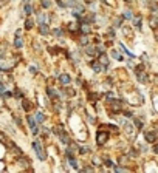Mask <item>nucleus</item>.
<instances>
[{
	"label": "nucleus",
	"instance_id": "f257e3e1",
	"mask_svg": "<svg viewBox=\"0 0 158 173\" xmlns=\"http://www.w3.org/2000/svg\"><path fill=\"white\" fill-rule=\"evenodd\" d=\"M146 68L147 67L144 65L143 62H141L140 65H135L133 67V74L136 76V80H138L140 84H149V82H150V74L146 71Z\"/></svg>",
	"mask_w": 158,
	"mask_h": 173
},
{
	"label": "nucleus",
	"instance_id": "f03ea898",
	"mask_svg": "<svg viewBox=\"0 0 158 173\" xmlns=\"http://www.w3.org/2000/svg\"><path fill=\"white\" fill-rule=\"evenodd\" d=\"M110 139V131L108 130H104L102 127H99L96 130V136H95V141H96V145L98 147H104V145L108 142Z\"/></svg>",
	"mask_w": 158,
	"mask_h": 173
},
{
	"label": "nucleus",
	"instance_id": "7ed1b4c3",
	"mask_svg": "<svg viewBox=\"0 0 158 173\" xmlns=\"http://www.w3.org/2000/svg\"><path fill=\"white\" fill-rule=\"evenodd\" d=\"M31 147H33V150H34V153H36V156L39 158V161H47V158H48V155H47V151H45V147L42 145V142H40V139H34L33 142H31Z\"/></svg>",
	"mask_w": 158,
	"mask_h": 173
},
{
	"label": "nucleus",
	"instance_id": "20e7f679",
	"mask_svg": "<svg viewBox=\"0 0 158 173\" xmlns=\"http://www.w3.org/2000/svg\"><path fill=\"white\" fill-rule=\"evenodd\" d=\"M157 139H158V131L154 128V130H146L144 131V142L146 144H155L157 142Z\"/></svg>",
	"mask_w": 158,
	"mask_h": 173
},
{
	"label": "nucleus",
	"instance_id": "39448f33",
	"mask_svg": "<svg viewBox=\"0 0 158 173\" xmlns=\"http://www.w3.org/2000/svg\"><path fill=\"white\" fill-rule=\"evenodd\" d=\"M82 51H84V54L85 56H88V57H98V50H96V45L95 43H88V45H85V46H82Z\"/></svg>",
	"mask_w": 158,
	"mask_h": 173
},
{
	"label": "nucleus",
	"instance_id": "423d86ee",
	"mask_svg": "<svg viewBox=\"0 0 158 173\" xmlns=\"http://www.w3.org/2000/svg\"><path fill=\"white\" fill-rule=\"evenodd\" d=\"M132 26H133V30L136 31H143V14H140V12H135V16L132 19Z\"/></svg>",
	"mask_w": 158,
	"mask_h": 173
},
{
	"label": "nucleus",
	"instance_id": "0eeeda50",
	"mask_svg": "<svg viewBox=\"0 0 158 173\" xmlns=\"http://www.w3.org/2000/svg\"><path fill=\"white\" fill-rule=\"evenodd\" d=\"M16 164H17V165H20V169H23V170H28V169H31V161H30V159L26 158L25 155L19 156V158H16Z\"/></svg>",
	"mask_w": 158,
	"mask_h": 173
},
{
	"label": "nucleus",
	"instance_id": "6e6552de",
	"mask_svg": "<svg viewBox=\"0 0 158 173\" xmlns=\"http://www.w3.org/2000/svg\"><path fill=\"white\" fill-rule=\"evenodd\" d=\"M98 59L99 62H101V65L104 67V71H108V68H110V57H108V54L107 53H101V54H98Z\"/></svg>",
	"mask_w": 158,
	"mask_h": 173
},
{
	"label": "nucleus",
	"instance_id": "1a4fd4ad",
	"mask_svg": "<svg viewBox=\"0 0 158 173\" xmlns=\"http://www.w3.org/2000/svg\"><path fill=\"white\" fill-rule=\"evenodd\" d=\"M37 31H39L40 36H44V37L50 36V34H51L50 23H37Z\"/></svg>",
	"mask_w": 158,
	"mask_h": 173
},
{
	"label": "nucleus",
	"instance_id": "9d476101",
	"mask_svg": "<svg viewBox=\"0 0 158 173\" xmlns=\"http://www.w3.org/2000/svg\"><path fill=\"white\" fill-rule=\"evenodd\" d=\"M88 67L92 68V71H93V73H101V71H104V67L101 65V62H99L98 59L92 60L90 64H88Z\"/></svg>",
	"mask_w": 158,
	"mask_h": 173
},
{
	"label": "nucleus",
	"instance_id": "9b49d317",
	"mask_svg": "<svg viewBox=\"0 0 158 173\" xmlns=\"http://www.w3.org/2000/svg\"><path fill=\"white\" fill-rule=\"evenodd\" d=\"M79 34H85V36H90V34H92V26H90V23L81 22V25H79Z\"/></svg>",
	"mask_w": 158,
	"mask_h": 173
},
{
	"label": "nucleus",
	"instance_id": "f8f14e48",
	"mask_svg": "<svg viewBox=\"0 0 158 173\" xmlns=\"http://www.w3.org/2000/svg\"><path fill=\"white\" fill-rule=\"evenodd\" d=\"M56 79H58L62 85H68V84H71V76L68 74V73H62V74L56 76Z\"/></svg>",
	"mask_w": 158,
	"mask_h": 173
},
{
	"label": "nucleus",
	"instance_id": "ddd939ff",
	"mask_svg": "<svg viewBox=\"0 0 158 173\" xmlns=\"http://www.w3.org/2000/svg\"><path fill=\"white\" fill-rule=\"evenodd\" d=\"M20 107L23 108V111L25 113H30L31 111V108H33V104L30 99H26V98H22L20 99Z\"/></svg>",
	"mask_w": 158,
	"mask_h": 173
},
{
	"label": "nucleus",
	"instance_id": "4468645a",
	"mask_svg": "<svg viewBox=\"0 0 158 173\" xmlns=\"http://www.w3.org/2000/svg\"><path fill=\"white\" fill-rule=\"evenodd\" d=\"M22 9H23V14H25V17H31L33 14H34V6L31 5V3H23L22 5Z\"/></svg>",
	"mask_w": 158,
	"mask_h": 173
},
{
	"label": "nucleus",
	"instance_id": "2eb2a0df",
	"mask_svg": "<svg viewBox=\"0 0 158 173\" xmlns=\"http://www.w3.org/2000/svg\"><path fill=\"white\" fill-rule=\"evenodd\" d=\"M51 34L54 36V39H65V31L64 28H60V26H56V28H53L51 30Z\"/></svg>",
	"mask_w": 158,
	"mask_h": 173
},
{
	"label": "nucleus",
	"instance_id": "dca6fc26",
	"mask_svg": "<svg viewBox=\"0 0 158 173\" xmlns=\"http://www.w3.org/2000/svg\"><path fill=\"white\" fill-rule=\"evenodd\" d=\"M121 16H122V19H124V20H129V22H132V19H133V16H135V12H133V9L129 6V8H126L124 11L121 12Z\"/></svg>",
	"mask_w": 158,
	"mask_h": 173
},
{
	"label": "nucleus",
	"instance_id": "f3484780",
	"mask_svg": "<svg viewBox=\"0 0 158 173\" xmlns=\"http://www.w3.org/2000/svg\"><path fill=\"white\" fill-rule=\"evenodd\" d=\"M16 50H22L23 45H25V40H23V36H14V42H12Z\"/></svg>",
	"mask_w": 158,
	"mask_h": 173
},
{
	"label": "nucleus",
	"instance_id": "a211bd4d",
	"mask_svg": "<svg viewBox=\"0 0 158 173\" xmlns=\"http://www.w3.org/2000/svg\"><path fill=\"white\" fill-rule=\"evenodd\" d=\"M11 117H12V121H14V124L17 125V128L23 130V121H22V117H20L16 111H12V113H11Z\"/></svg>",
	"mask_w": 158,
	"mask_h": 173
},
{
	"label": "nucleus",
	"instance_id": "6ab92c4d",
	"mask_svg": "<svg viewBox=\"0 0 158 173\" xmlns=\"http://www.w3.org/2000/svg\"><path fill=\"white\" fill-rule=\"evenodd\" d=\"M108 53H110V56H112L113 59H116L118 62H124V54L119 53L118 50H115V48H110V51H108Z\"/></svg>",
	"mask_w": 158,
	"mask_h": 173
},
{
	"label": "nucleus",
	"instance_id": "aec40b11",
	"mask_svg": "<svg viewBox=\"0 0 158 173\" xmlns=\"http://www.w3.org/2000/svg\"><path fill=\"white\" fill-rule=\"evenodd\" d=\"M87 101L90 104H96L99 101V94L96 91H90V90H88V91H87Z\"/></svg>",
	"mask_w": 158,
	"mask_h": 173
},
{
	"label": "nucleus",
	"instance_id": "412c9836",
	"mask_svg": "<svg viewBox=\"0 0 158 173\" xmlns=\"http://www.w3.org/2000/svg\"><path fill=\"white\" fill-rule=\"evenodd\" d=\"M130 121L133 122V125L136 127V130H138V131H141V130L144 128V121L141 119V117H138V116H133Z\"/></svg>",
	"mask_w": 158,
	"mask_h": 173
},
{
	"label": "nucleus",
	"instance_id": "4be33fe9",
	"mask_svg": "<svg viewBox=\"0 0 158 173\" xmlns=\"http://www.w3.org/2000/svg\"><path fill=\"white\" fill-rule=\"evenodd\" d=\"M130 159H132V158H130L127 153H122V155H119V156H118V162H116V164L129 165V164H130Z\"/></svg>",
	"mask_w": 158,
	"mask_h": 173
},
{
	"label": "nucleus",
	"instance_id": "5701e85b",
	"mask_svg": "<svg viewBox=\"0 0 158 173\" xmlns=\"http://www.w3.org/2000/svg\"><path fill=\"white\" fill-rule=\"evenodd\" d=\"M106 34H107V39L115 40V39H116V31H115V26H113V25H108L107 28H106Z\"/></svg>",
	"mask_w": 158,
	"mask_h": 173
},
{
	"label": "nucleus",
	"instance_id": "b1692460",
	"mask_svg": "<svg viewBox=\"0 0 158 173\" xmlns=\"http://www.w3.org/2000/svg\"><path fill=\"white\" fill-rule=\"evenodd\" d=\"M34 19L33 17H26L25 19V22H23V30H26V31H31L33 28H34Z\"/></svg>",
	"mask_w": 158,
	"mask_h": 173
},
{
	"label": "nucleus",
	"instance_id": "393cba45",
	"mask_svg": "<svg viewBox=\"0 0 158 173\" xmlns=\"http://www.w3.org/2000/svg\"><path fill=\"white\" fill-rule=\"evenodd\" d=\"M25 119H26V124H28V128L31 130L33 127H36V125H39V124H37V121H36V117H34L33 114H26V117H25Z\"/></svg>",
	"mask_w": 158,
	"mask_h": 173
},
{
	"label": "nucleus",
	"instance_id": "a878e982",
	"mask_svg": "<svg viewBox=\"0 0 158 173\" xmlns=\"http://www.w3.org/2000/svg\"><path fill=\"white\" fill-rule=\"evenodd\" d=\"M58 138H59V141L62 142L64 145H68V144L71 142V138L68 136V133H67V131H62V133H60V135H59Z\"/></svg>",
	"mask_w": 158,
	"mask_h": 173
},
{
	"label": "nucleus",
	"instance_id": "bb28decb",
	"mask_svg": "<svg viewBox=\"0 0 158 173\" xmlns=\"http://www.w3.org/2000/svg\"><path fill=\"white\" fill-rule=\"evenodd\" d=\"M147 23H149V26H150V30H157L158 28V17H155V16H149V19H147Z\"/></svg>",
	"mask_w": 158,
	"mask_h": 173
},
{
	"label": "nucleus",
	"instance_id": "cd10ccee",
	"mask_svg": "<svg viewBox=\"0 0 158 173\" xmlns=\"http://www.w3.org/2000/svg\"><path fill=\"white\" fill-rule=\"evenodd\" d=\"M118 46H119V50L122 51V54H126V56H127L129 59H135V54H133L132 51H129L127 48L124 46V43H121V42H119V43H118Z\"/></svg>",
	"mask_w": 158,
	"mask_h": 173
},
{
	"label": "nucleus",
	"instance_id": "c85d7f7f",
	"mask_svg": "<svg viewBox=\"0 0 158 173\" xmlns=\"http://www.w3.org/2000/svg\"><path fill=\"white\" fill-rule=\"evenodd\" d=\"M112 25L115 26V28H121V26L124 25V19H122V16H121V14H119V16H115Z\"/></svg>",
	"mask_w": 158,
	"mask_h": 173
},
{
	"label": "nucleus",
	"instance_id": "c756f323",
	"mask_svg": "<svg viewBox=\"0 0 158 173\" xmlns=\"http://www.w3.org/2000/svg\"><path fill=\"white\" fill-rule=\"evenodd\" d=\"M34 117H36L37 124H45V121H47V116L42 111H36V113H34Z\"/></svg>",
	"mask_w": 158,
	"mask_h": 173
},
{
	"label": "nucleus",
	"instance_id": "7c9ffc66",
	"mask_svg": "<svg viewBox=\"0 0 158 173\" xmlns=\"http://www.w3.org/2000/svg\"><path fill=\"white\" fill-rule=\"evenodd\" d=\"M54 3V0H40V8L42 9H50Z\"/></svg>",
	"mask_w": 158,
	"mask_h": 173
},
{
	"label": "nucleus",
	"instance_id": "2f4dec72",
	"mask_svg": "<svg viewBox=\"0 0 158 173\" xmlns=\"http://www.w3.org/2000/svg\"><path fill=\"white\" fill-rule=\"evenodd\" d=\"M90 43V36H85V34H82V36L79 37V46L82 48V46H85V45H88Z\"/></svg>",
	"mask_w": 158,
	"mask_h": 173
},
{
	"label": "nucleus",
	"instance_id": "473e14b6",
	"mask_svg": "<svg viewBox=\"0 0 158 173\" xmlns=\"http://www.w3.org/2000/svg\"><path fill=\"white\" fill-rule=\"evenodd\" d=\"M129 151H127V155L130 156V158H138L140 156V151H138V148H135V147H130V148H127Z\"/></svg>",
	"mask_w": 158,
	"mask_h": 173
},
{
	"label": "nucleus",
	"instance_id": "72a5a7b5",
	"mask_svg": "<svg viewBox=\"0 0 158 173\" xmlns=\"http://www.w3.org/2000/svg\"><path fill=\"white\" fill-rule=\"evenodd\" d=\"M79 155H87V153H90V147L88 145H84V144H79V151H78Z\"/></svg>",
	"mask_w": 158,
	"mask_h": 173
},
{
	"label": "nucleus",
	"instance_id": "f704fd0d",
	"mask_svg": "<svg viewBox=\"0 0 158 173\" xmlns=\"http://www.w3.org/2000/svg\"><path fill=\"white\" fill-rule=\"evenodd\" d=\"M92 164L95 165V167H101V165L104 164V161H102V158H101V156H93Z\"/></svg>",
	"mask_w": 158,
	"mask_h": 173
},
{
	"label": "nucleus",
	"instance_id": "c9c22d12",
	"mask_svg": "<svg viewBox=\"0 0 158 173\" xmlns=\"http://www.w3.org/2000/svg\"><path fill=\"white\" fill-rule=\"evenodd\" d=\"M14 98L17 101H20L22 98H25V93L22 91V88H14Z\"/></svg>",
	"mask_w": 158,
	"mask_h": 173
},
{
	"label": "nucleus",
	"instance_id": "e433bc0d",
	"mask_svg": "<svg viewBox=\"0 0 158 173\" xmlns=\"http://www.w3.org/2000/svg\"><path fill=\"white\" fill-rule=\"evenodd\" d=\"M64 91H65V94L68 96V98H74V96H76V90H74V88L65 87V88H64Z\"/></svg>",
	"mask_w": 158,
	"mask_h": 173
},
{
	"label": "nucleus",
	"instance_id": "4c0bfd02",
	"mask_svg": "<svg viewBox=\"0 0 158 173\" xmlns=\"http://www.w3.org/2000/svg\"><path fill=\"white\" fill-rule=\"evenodd\" d=\"M141 62H143V64L146 65L147 68L150 67V59H149V56H147L146 53H143V54H141Z\"/></svg>",
	"mask_w": 158,
	"mask_h": 173
},
{
	"label": "nucleus",
	"instance_id": "58836bf2",
	"mask_svg": "<svg viewBox=\"0 0 158 173\" xmlns=\"http://www.w3.org/2000/svg\"><path fill=\"white\" fill-rule=\"evenodd\" d=\"M121 114L124 116V117H127V119H132V117L135 116V114H133V111H130V110H126V108L121 111Z\"/></svg>",
	"mask_w": 158,
	"mask_h": 173
},
{
	"label": "nucleus",
	"instance_id": "ea45409f",
	"mask_svg": "<svg viewBox=\"0 0 158 173\" xmlns=\"http://www.w3.org/2000/svg\"><path fill=\"white\" fill-rule=\"evenodd\" d=\"M6 90H8V85H6L3 80H0V98L3 96V93L6 91Z\"/></svg>",
	"mask_w": 158,
	"mask_h": 173
},
{
	"label": "nucleus",
	"instance_id": "a19ab883",
	"mask_svg": "<svg viewBox=\"0 0 158 173\" xmlns=\"http://www.w3.org/2000/svg\"><path fill=\"white\" fill-rule=\"evenodd\" d=\"M0 142H2V144H6V142H8V136H6L3 131H0Z\"/></svg>",
	"mask_w": 158,
	"mask_h": 173
},
{
	"label": "nucleus",
	"instance_id": "79ce46f5",
	"mask_svg": "<svg viewBox=\"0 0 158 173\" xmlns=\"http://www.w3.org/2000/svg\"><path fill=\"white\" fill-rule=\"evenodd\" d=\"M39 131H40V127H39V125H36V127H33V128H31V135H33V136H37V135H39Z\"/></svg>",
	"mask_w": 158,
	"mask_h": 173
},
{
	"label": "nucleus",
	"instance_id": "37998d69",
	"mask_svg": "<svg viewBox=\"0 0 158 173\" xmlns=\"http://www.w3.org/2000/svg\"><path fill=\"white\" fill-rule=\"evenodd\" d=\"M152 5H158V0H146V6L150 8Z\"/></svg>",
	"mask_w": 158,
	"mask_h": 173
},
{
	"label": "nucleus",
	"instance_id": "c03bdc74",
	"mask_svg": "<svg viewBox=\"0 0 158 173\" xmlns=\"http://www.w3.org/2000/svg\"><path fill=\"white\" fill-rule=\"evenodd\" d=\"M6 57V50L5 48H0V60H3Z\"/></svg>",
	"mask_w": 158,
	"mask_h": 173
},
{
	"label": "nucleus",
	"instance_id": "a18cd8bd",
	"mask_svg": "<svg viewBox=\"0 0 158 173\" xmlns=\"http://www.w3.org/2000/svg\"><path fill=\"white\" fill-rule=\"evenodd\" d=\"M152 153L154 155H158V142L152 144Z\"/></svg>",
	"mask_w": 158,
	"mask_h": 173
},
{
	"label": "nucleus",
	"instance_id": "49530a36",
	"mask_svg": "<svg viewBox=\"0 0 158 173\" xmlns=\"http://www.w3.org/2000/svg\"><path fill=\"white\" fill-rule=\"evenodd\" d=\"M28 70H30V73H31L33 76H37V68H36V67H33V65H31V67L28 68Z\"/></svg>",
	"mask_w": 158,
	"mask_h": 173
},
{
	"label": "nucleus",
	"instance_id": "de8ad7c7",
	"mask_svg": "<svg viewBox=\"0 0 158 173\" xmlns=\"http://www.w3.org/2000/svg\"><path fill=\"white\" fill-rule=\"evenodd\" d=\"M9 3V0H0V8H3V6H6Z\"/></svg>",
	"mask_w": 158,
	"mask_h": 173
},
{
	"label": "nucleus",
	"instance_id": "09e8293b",
	"mask_svg": "<svg viewBox=\"0 0 158 173\" xmlns=\"http://www.w3.org/2000/svg\"><path fill=\"white\" fill-rule=\"evenodd\" d=\"M14 36H23V30H22V28L16 30V34H14Z\"/></svg>",
	"mask_w": 158,
	"mask_h": 173
},
{
	"label": "nucleus",
	"instance_id": "8fccbe9b",
	"mask_svg": "<svg viewBox=\"0 0 158 173\" xmlns=\"http://www.w3.org/2000/svg\"><path fill=\"white\" fill-rule=\"evenodd\" d=\"M122 2H124V3H127V5H129V3H132V2H135V0H122Z\"/></svg>",
	"mask_w": 158,
	"mask_h": 173
},
{
	"label": "nucleus",
	"instance_id": "3c124183",
	"mask_svg": "<svg viewBox=\"0 0 158 173\" xmlns=\"http://www.w3.org/2000/svg\"><path fill=\"white\" fill-rule=\"evenodd\" d=\"M23 3H31V0H22V5Z\"/></svg>",
	"mask_w": 158,
	"mask_h": 173
},
{
	"label": "nucleus",
	"instance_id": "603ef678",
	"mask_svg": "<svg viewBox=\"0 0 158 173\" xmlns=\"http://www.w3.org/2000/svg\"><path fill=\"white\" fill-rule=\"evenodd\" d=\"M3 111V107H2V104H0V113H2Z\"/></svg>",
	"mask_w": 158,
	"mask_h": 173
}]
</instances>
